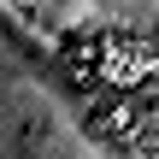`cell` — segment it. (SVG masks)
<instances>
[]
</instances>
